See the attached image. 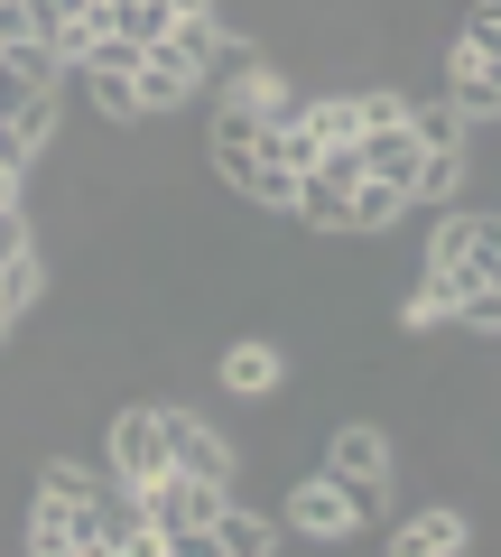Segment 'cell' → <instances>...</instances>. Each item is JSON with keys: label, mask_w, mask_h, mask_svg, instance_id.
Returning a JSON list of instances; mask_svg holds the SVG:
<instances>
[{"label": "cell", "mask_w": 501, "mask_h": 557, "mask_svg": "<svg viewBox=\"0 0 501 557\" xmlns=\"http://www.w3.org/2000/svg\"><path fill=\"white\" fill-rule=\"evenodd\" d=\"M427 288L446 298V317L501 298V214L492 205H455L437 223V242H427Z\"/></svg>", "instance_id": "cell-1"}, {"label": "cell", "mask_w": 501, "mask_h": 557, "mask_svg": "<svg viewBox=\"0 0 501 557\" xmlns=\"http://www.w3.org/2000/svg\"><path fill=\"white\" fill-rule=\"evenodd\" d=\"M28 557H102V483L84 465H47L38 493H28Z\"/></svg>", "instance_id": "cell-2"}, {"label": "cell", "mask_w": 501, "mask_h": 557, "mask_svg": "<svg viewBox=\"0 0 501 557\" xmlns=\"http://www.w3.org/2000/svg\"><path fill=\"white\" fill-rule=\"evenodd\" d=\"M57 112H65V65L38 38H0V131L47 149L57 139Z\"/></svg>", "instance_id": "cell-3"}, {"label": "cell", "mask_w": 501, "mask_h": 557, "mask_svg": "<svg viewBox=\"0 0 501 557\" xmlns=\"http://www.w3.org/2000/svg\"><path fill=\"white\" fill-rule=\"evenodd\" d=\"M381 502H390V483H353V474H306L298 493H288V530L298 539H362V530H381Z\"/></svg>", "instance_id": "cell-4"}, {"label": "cell", "mask_w": 501, "mask_h": 557, "mask_svg": "<svg viewBox=\"0 0 501 557\" xmlns=\"http://www.w3.org/2000/svg\"><path fill=\"white\" fill-rule=\"evenodd\" d=\"M223 493L233 483H214V474H149V483H130V502H140V520H149V539H159L167 557L177 548H204V530H214V511H223Z\"/></svg>", "instance_id": "cell-5"}, {"label": "cell", "mask_w": 501, "mask_h": 557, "mask_svg": "<svg viewBox=\"0 0 501 557\" xmlns=\"http://www.w3.org/2000/svg\"><path fill=\"white\" fill-rule=\"evenodd\" d=\"M446 102H455L474 131H492V112H501V47L455 38V57H446Z\"/></svg>", "instance_id": "cell-6"}, {"label": "cell", "mask_w": 501, "mask_h": 557, "mask_svg": "<svg viewBox=\"0 0 501 557\" xmlns=\"http://www.w3.org/2000/svg\"><path fill=\"white\" fill-rule=\"evenodd\" d=\"M159 428H167V465H177V474H214V483H233V446H223L214 418H196V409H159Z\"/></svg>", "instance_id": "cell-7"}, {"label": "cell", "mask_w": 501, "mask_h": 557, "mask_svg": "<svg viewBox=\"0 0 501 557\" xmlns=\"http://www.w3.org/2000/svg\"><path fill=\"white\" fill-rule=\"evenodd\" d=\"M149 474H167V428H159V409H121L112 418V483H149Z\"/></svg>", "instance_id": "cell-8"}, {"label": "cell", "mask_w": 501, "mask_h": 557, "mask_svg": "<svg viewBox=\"0 0 501 557\" xmlns=\"http://www.w3.org/2000/svg\"><path fill=\"white\" fill-rule=\"evenodd\" d=\"M390 548H400V557H464V548H474V520L437 502V511H409L400 530H390Z\"/></svg>", "instance_id": "cell-9"}, {"label": "cell", "mask_w": 501, "mask_h": 557, "mask_svg": "<svg viewBox=\"0 0 501 557\" xmlns=\"http://www.w3.org/2000/svg\"><path fill=\"white\" fill-rule=\"evenodd\" d=\"M279 381H288V354H279V344L251 335V344L223 354V391H233V399H279Z\"/></svg>", "instance_id": "cell-10"}, {"label": "cell", "mask_w": 501, "mask_h": 557, "mask_svg": "<svg viewBox=\"0 0 501 557\" xmlns=\"http://www.w3.org/2000/svg\"><path fill=\"white\" fill-rule=\"evenodd\" d=\"M325 465H335V474H353V483H390V437L381 428H335V437H325Z\"/></svg>", "instance_id": "cell-11"}, {"label": "cell", "mask_w": 501, "mask_h": 557, "mask_svg": "<svg viewBox=\"0 0 501 557\" xmlns=\"http://www.w3.org/2000/svg\"><path fill=\"white\" fill-rule=\"evenodd\" d=\"M204 548H223V557H270V548H279V520L241 511V502L223 493V511H214V530H204Z\"/></svg>", "instance_id": "cell-12"}, {"label": "cell", "mask_w": 501, "mask_h": 557, "mask_svg": "<svg viewBox=\"0 0 501 557\" xmlns=\"http://www.w3.org/2000/svg\"><path fill=\"white\" fill-rule=\"evenodd\" d=\"M409 131H418V149H464V139H474V121L437 94V102H409Z\"/></svg>", "instance_id": "cell-13"}, {"label": "cell", "mask_w": 501, "mask_h": 557, "mask_svg": "<svg viewBox=\"0 0 501 557\" xmlns=\"http://www.w3.org/2000/svg\"><path fill=\"white\" fill-rule=\"evenodd\" d=\"M233 102H241V112H288V102H298V94H288V84L270 75L261 57H251V65H241V75H233Z\"/></svg>", "instance_id": "cell-14"}, {"label": "cell", "mask_w": 501, "mask_h": 557, "mask_svg": "<svg viewBox=\"0 0 501 557\" xmlns=\"http://www.w3.org/2000/svg\"><path fill=\"white\" fill-rule=\"evenodd\" d=\"M464 38H483V47H501V0H474V20H464Z\"/></svg>", "instance_id": "cell-15"}]
</instances>
